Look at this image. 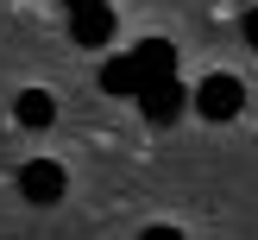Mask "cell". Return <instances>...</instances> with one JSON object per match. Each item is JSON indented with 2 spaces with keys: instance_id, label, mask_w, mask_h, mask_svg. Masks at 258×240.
<instances>
[{
  "instance_id": "cell-1",
  "label": "cell",
  "mask_w": 258,
  "mask_h": 240,
  "mask_svg": "<svg viewBox=\"0 0 258 240\" xmlns=\"http://www.w3.org/2000/svg\"><path fill=\"white\" fill-rule=\"evenodd\" d=\"M189 108L202 114V120H233L239 108H246V82H239V76H227V70H214V76H202L196 88H189Z\"/></svg>"
},
{
  "instance_id": "cell-2",
  "label": "cell",
  "mask_w": 258,
  "mask_h": 240,
  "mask_svg": "<svg viewBox=\"0 0 258 240\" xmlns=\"http://www.w3.org/2000/svg\"><path fill=\"white\" fill-rule=\"evenodd\" d=\"M139 114H145L151 126H176L183 120V108H189V88L176 82V70H164V76H151V82H139Z\"/></svg>"
},
{
  "instance_id": "cell-3",
  "label": "cell",
  "mask_w": 258,
  "mask_h": 240,
  "mask_svg": "<svg viewBox=\"0 0 258 240\" xmlns=\"http://www.w3.org/2000/svg\"><path fill=\"white\" fill-rule=\"evenodd\" d=\"M13 183H19V196L32 202V209H50V202H57L63 189H70V171H63L57 158H25Z\"/></svg>"
},
{
  "instance_id": "cell-4",
  "label": "cell",
  "mask_w": 258,
  "mask_h": 240,
  "mask_svg": "<svg viewBox=\"0 0 258 240\" xmlns=\"http://www.w3.org/2000/svg\"><path fill=\"white\" fill-rule=\"evenodd\" d=\"M126 63H133V76H139V82H151V76L176 70V51H170V38H139ZM133 95H139V88H133Z\"/></svg>"
},
{
  "instance_id": "cell-5",
  "label": "cell",
  "mask_w": 258,
  "mask_h": 240,
  "mask_svg": "<svg viewBox=\"0 0 258 240\" xmlns=\"http://www.w3.org/2000/svg\"><path fill=\"white\" fill-rule=\"evenodd\" d=\"M70 38L76 44H88V51H101L113 38V7L101 0V7H82V13H70Z\"/></svg>"
},
{
  "instance_id": "cell-6",
  "label": "cell",
  "mask_w": 258,
  "mask_h": 240,
  "mask_svg": "<svg viewBox=\"0 0 258 240\" xmlns=\"http://www.w3.org/2000/svg\"><path fill=\"white\" fill-rule=\"evenodd\" d=\"M13 120L32 126V133H38V126H50V120H57V101H50V88H19V101H13Z\"/></svg>"
},
{
  "instance_id": "cell-7",
  "label": "cell",
  "mask_w": 258,
  "mask_h": 240,
  "mask_svg": "<svg viewBox=\"0 0 258 240\" xmlns=\"http://www.w3.org/2000/svg\"><path fill=\"white\" fill-rule=\"evenodd\" d=\"M101 88H107V95H133V88H139L133 63H126V57H107V63H101Z\"/></svg>"
},
{
  "instance_id": "cell-8",
  "label": "cell",
  "mask_w": 258,
  "mask_h": 240,
  "mask_svg": "<svg viewBox=\"0 0 258 240\" xmlns=\"http://www.w3.org/2000/svg\"><path fill=\"white\" fill-rule=\"evenodd\" d=\"M139 240H183V227H170V221H151Z\"/></svg>"
},
{
  "instance_id": "cell-9",
  "label": "cell",
  "mask_w": 258,
  "mask_h": 240,
  "mask_svg": "<svg viewBox=\"0 0 258 240\" xmlns=\"http://www.w3.org/2000/svg\"><path fill=\"white\" fill-rule=\"evenodd\" d=\"M239 38H246V44L258 51V7H246V19H239Z\"/></svg>"
},
{
  "instance_id": "cell-10",
  "label": "cell",
  "mask_w": 258,
  "mask_h": 240,
  "mask_svg": "<svg viewBox=\"0 0 258 240\" xmlns=\"http://www.w3.org/2000/svg\"><path fill=\"white\" fill-rule=\"evenodd\" d=\"M63 7H70V13H82V7H101V0H63Z\"/></svg>"
}]
</instances>
